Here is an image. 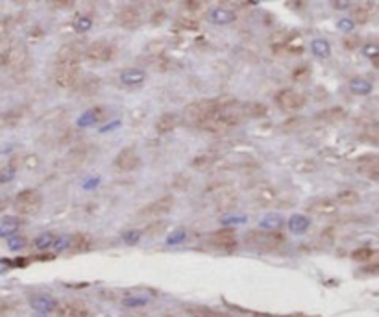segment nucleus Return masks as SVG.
Here are the masks:
<instances>
[{"label":"nucleus","instance_id":"obj_38","mask_svg":"<svg viewBox=\"0 0 379 317\" xmlns=\"http://www.w3.org/2000/svg\"><path fill=\"white\" fill-rule=\"evenodd\" d=\"M71 238H67V236H61V238H58V239H54V241H52V247H54V250L56 252H61V250H65V249H69V247H71Z\"/></svg>","mask_w":379,"mask_h":317},{"label":"nucleus","instance_id":"obj_25","mask_svg":"<svg viewBox=\"0 0 379 317\" xmlns=\"http://www.w3.org/2000/svg\"><path fill=\"white\" fill-rule=\"evenodd\" d=\"M269 113L267 106L259 104V102H250V104L242 106V115L250 117V119H261Z\"/></svg>","mask_w":379,"mask_h":317},{"label":"nucleus","instance_id":"obj_42","mask_svg":"<svg viewBox=\"0 0 379 317\" xmlns=\"http://www.w3.org/2000/svg\"><path fill=\"white\" fill-rule=\"evenodd\" d=\"M205 2H208V0H185L183 6H185V10L189 11H200L203 6H205Z\"/></svg>","mask_w":379,"mask_h":317},{"label":"nucleus","instance_id":"obj_19","mask_svg":"<svg viewBox=\"0 0 379 317\" xmlns=\"http://www.w3.org/2000/svg\"><path fill=\"white\" fill-rule=\"evenodd\" d=\"M30 306H32L33 310L39 311V314H50V311L56 310V300L47 297V295H35L30 299Z\"/></svg>","mask_w":379,"mask_h":317},{"label":"nucleus","instance_id":"obj_37","mask_svg":"<svg viewBox=\"0 0 379 317\" xmlns=\"http://www.w3.org/2000/svg\"><path fill=\"white\" fill-rule=\"evenodd\" d=\"M19 121V113H0V128L10 127V124H15Z\"/></svg>","mask_w":379,"mask_h":317},{"label":"nucleus","instance_id":"obj_28","mask_svg":"<svg viewBox=\"0 0 379 317\" xmlns=\"http://www.w3.org/2000/svg\"><path fill=\"white\" fill-rule=\"evenodd\" d=\"M309 225H311V221L305 216H292L289 219V228L294 234H303L309 228Z\"/></svg>","mask_w":379,"mask_h":317},{"label":"nucleus","instance_id":"obj_49","mask_svg":"<svg viewBox=\"0 0 379 317\" xmlns=\"http://www.w3.org/2000/svg\"><path fill=\"white\" fill-rule=\"evenodd\" d=\"M76 28L80 30V32H85V30H89L91 28V21L89 19H85V17H80L76 21Z\"/></svg>","mask_w":379,"mask_h":317},{"label":"nucleus","instance_id":"obj_54","mask_svg":"<svg viewBox=\"0 0 379 317\" xmlns=\"http://www.w3.org/2000/svg\"><path fill=\"white\" fill-rule=\"evenodd\" d=\"M8 269H10V261H8V260H0V277H2V275H4V273L8 271Z\"/></svg>","mask_w":379,"mask_h":317},{"label":"nucleus","instance_id":"obj_45","mask_svg":"<svg viewBox=\"0 0 379 317\" xmlns=\"http://www.w3.org/2000/svg\"><path fill=\"white\" fill-rule=\"evenodd\" d=\"M372 254H374V252L370 249H359L353 252V260H369Z\"/></svg>","mask_w":379,"mask_h":317},{"label":"nucleus","instance_id":"obj_12","mask_svg":"<svg viewBox=\"0 0 379 317\" xmlns=\"http://www.w3.org/2000/svg\"><path fill=\"white\" fill-rule=\"evenodd\" d=\"M76 88V93L82 95V97H93V95L99 93L100 89V78L89 74V76H83L78 80V83L74 86Z\"/></svg>","mask_w":379,"mask_h":317},{"label":"nucleus","instance_id":"obj_22","mask_svg":"<svg viewBox=\"0 0 379 317\" xmlns=\"http://www.w3.org/2000/svg\"><path fill=\"white\" fill-rule=\"evenodd\" d=\"M144 78H146V74L141 69H126V71H122L121 82L124 86H130V88H137L144 82Z\"/></svg>","mask_w":379,"mask_h":317},{"label":"nucleus","instance_id":"obj_31","mask_svg":"<svg viewBox=\"0 0 379 317\" xmlns=\"http://www.w3.org/2000/svg\"><path fill=\"white\" fill-rule=\"evenodd\" d=\"M359 202V193L352 191V189H344L337 195V204L342 206H355Z\"/></svg>","mask_w":379,"mask_h":317},{"label":"nucleus","instance_id":"obj_3","mask_svg":"<svg viewBox=\"0 0 379 317\" xmlns=\"http://www.w3.org/2000/svg\"><path fill=\"white\" fill-rule=\"evenodd\" d=\"M43 206V197L37 189H24L15 197V210L24 216H33L37 213Z\"/></svg>","mask_w":379,"mask_h":317},{"label":"nucleus","instance_id":"obj_53","mask_svg":"<svg viewBox=\"0 0 379 317\" xmlns=\"http://www.w3.org/2000/svg\"><path fill=\"white\" fill-rule=\"evenodd\" d=\"M163 19H165V11H160V13H154L152 22H154V24H160V22H163Z\"/></svg>","mask_w":379,"mask_h":317},{"label":"nucleus","instance_id":"obj_11","mask_svg":"<svg viewBox=\"0 0 379 317\" xmlns=\"http://www.w3.org/2000/svg\"><path fill=\"white\" fill-rule=\"evenodd\" d=\"M309 211H311V213H317V216L331 217L339 211V204L331 199H317L309 204Z\"/></svg>","mask_w":379,"mask_h":317},{"label":"nucleus","instance_id":"obj_18","mask_svg":"<svg viewBox=\"0 0 379 317\" xmlns=\"http://www.w3.org/2000/svg\"><path fill=\"white\" fill-rule=\"evenodd\" d=\"M374 11H376L374 0H369V2L359 4L357 8H353L352 15H353V19H355V22H359V24H364V22L370 21V17L374 15Z\"/></svg>","mask_w":379,"mask_h":317},{"label":"nucleus","instance_id":"obj_30","mask_svg":"<svg viewBox=\"0 0 379 317\" xmlns=\"http://www.w3.org/2000/svg\"><path fill=\"white\" fill-rule=\"evenodd\" d=\"M214 161H217V158H214L213 154H202L196 156V158L192 160V167H194L196 171H208V169H211V167L214 165Z\"/></svg>","mask_w":379,"mask_h":317},{"label":"nucleus","instance_id":"obj_2","mask_svg":"<svg viewBox=\"0 0 379 317\" xmlns=\"http://www.w3.org/2000/svg\"><path fill=\"white\" fill-rule=\"evenodd\" d=\"M219 102H214V100H198L183 110V119L192 127H200V122H203L211 113L219 110Z\"/></svg>","mask_w":379,"mask_h":317},{"label":"nucleus","instance_id":"obj_46","mask_svg":"<svg viewBox=\"0 0 379 317\" xmlns=\"http://www.w3.org/2000/svg\"><path fill=\"white\" fill-rule=\"evenodd\" d=\"M139 238H141V232H139V230H133V232L124 234V241H126L128 245H135L139 241Z\"/></svg>","mask_w":379,"mask_h":317},{"label":"nucleus","instance_id":"obj_15","mask_svg":"<svg viewBox=\"0 0 379 317\" xmlns=\"http://www.w3.org/2000/svg\"><path fill=\"white\" fill-rule=\"evenodd\" d=\"M211 243L214 247H220V249H230L235 243V230L233 228H222V230L211 236Z\"/></svg>","mask_w":379,"mask_h":317},{"label":"nucleus","instance_id":"obj_1","mask_svg":"<svg viewBox=\"0 0 379 317\" xmlns=\"http://www.w3.org/2000/svg\"><path fill=\"white\" fill-rule=\"evenodd\" d=\"M246 245L258 250H276L280 247L285 238L276 230H252L244 236Z\"/></svg>","mask_w":379,"mask_h":317},{"label":"nucleus","instance_id":"obj_24","mask_svg":"<svg viewBox=\"0 0 379 317\" xmlns=\"http://www.w3.org/2000/svg\"><path fill=\"white\" fill-rule=\"evenodd\" d=\"M317 119L324 122H341L346 119V111L341 106H335V108H328V110L320 111Z\"/></svg>","mask_w":379,"mask_h":317},{"label":"nucleus","instance_id":"obj_16","mask_svg":"<svg viewBox=\"0 0 379 317\" xmlns=\"http://www.w3.org/2000/svg\"><path fill=\"white\" fill-rule=\"evenodd\" d=\"M359 171L364 172L367 177L370 178H378L379 177V158L374 154L363 156V158H359Z\"/></svg>","mask_w":379,"mask_h":317},{"label":"nucleus","instance_id":"obj_21","mask_svg":"<svg viewBox=\"0 0 379 317\" xmlns=\"http://www.w3.org/2000/svg\"><path fill=\"white\" fill-rule=\"evenodd\" d=\"M21 227V219L15 216H6L0 219V238H10Z\"/></svg>","mask_w":379,"mask_h":317},{"label":"nucleus","instance_id":"obj_20","mask_svg":"<svg viewBox=\"0 0 379 317\" xmlns=\"http://www.w3.org/2000/svg\"><path fill=\"white\" fill-rule=\"evenodd\" d=\"M180 124V117L176 113H163V115L155 121V130L160 133H169Z\"/></svg>","mask_w":379,"mask_h":317},{"label":"nucleus","instance_id":"obj_39","mask_svg":"<svg viewBox=\"0 0 379 317\" xmlns=\"http://www.w3.org/2000/svg\"><path fill=\"white\" fill-rule=\"evenodd\" d=\"M287 49L291 50V52H296V54H300V52L303 50L302 39L298 38V35H294V38H289V41H287Z\"/></svg>","mask_w":379,"mask_h":317},{"label":"nucleus","instance_id":"obj_10","mask_svg":"<svg viewBox=\"0 0 379 317\" xmlns=\"http://www.w3.org/2000/svg\"><path fill=\"white\" fill-rule=\"evenodd\" d=\"M117 21L121 24L122 28H128V30H135L141 24V13L135 6H126V8H122L119 11V15H117Z\"/></svg>","mask_w":379,"mask_h":317},{"label":"nucleus","instance_id":"obj_8","mask_svg":"<svg viewBox=\"0 0 379 317\" xmlns=\"http://www.w3.org/2000/svg\"><path fill=\"white\" fill-rule=\"evenodd\" d=\"M172 206H174V199H172V197H161V199L150 202L149 206H144L143 210L139 211V216L141 217L167 216V213L172 210Z\"/></svg>","mask_w":379,"mask_h":317},{"label":"nucleus","instance_id":"obj_14","mask_svg":"<svg viewBox=\"0 0 379 317\" xmlns=\"http://www.w3.org/2000/svg\"><path fill=\"white\" fill-rule=\"evenodd\" d=\"M91 150L93 149H91L89 145H78V147H74V149L67 154V161L74 167L83 165V163L91 158V154H93Z\"/></svg>","mask_w":379,"mask_h":317},{"label":"nucleus","instance_id":"obj_43","mask_svg":"<svg viewBox=\"0 0 379 317\" xmlns=\"http://www.w3.org/2000/svg\"><path fill=\"white\" fill-rule=\"evenodd\" d=\"M13 177H15V167H6V169L0 171V184L10 182Z\"/></svg>","mask_w":379,"mask_h":317},{"label":"nucleus","instance_id":"obj_26","mask_svg":"<svg viewBox=\"0 0 379 317\" xmlns=\"http://www.w3.org/2000/svg\"><path fill=\"white\" fill-rule=\"evenodd\" d=\"M102 117H104V110H102V108H93V110L85 111V113L78 119V124H80V127H89V124H93V122L102 121Z\"/></svg>","mask_w":379,"mask_h":317},{"label":"nucleus","instance_id":"obj_7","mask_svg":"<svg viewBox=\"0 0 379 317\" xmlns=\"http://www.w3.org/2000/svg\"><path fill=\"white\" fill-rule=\"evenodd\" d=\"M231 127H235V122L230 121V119L220 111V106L219 110L214 111V113H211L205 121L200 122V128L209 133H224L228 132Z\"/></svg>","mask_w":379,"mask_h":317},{"label":"nucleus","instance_id":"obj_23","mask_svg":"<svg viewBox=\"0 0 379 317\" xmlns=\"http://www.w3.org/2000/svg\"><path fill=\"white\" fill-rule=\"evenodd\" d=\"M235 19V13L231 10H226V8H214V10L209 11V21L214 22V24H230Z\"/></svg>","mask_w":379,"mask_h":317},{"label":"nucleus","instance_id":"obj_47","mask_svg":"<svg viewBox=\"0 0 379 317\" xmlns=\"http://www.w3.org/2000/svg\"><path fill=\"white\" fill-rule=\"evenodd\" d=\"M379 54V49L378 44H364V56H369V58H372V60H376Z\"/></svg>","mask_w":379,"mask_h":317},{"label":"nucleus","instance_id":"obj_32","mask_svg":"<svg viewBox=\"0 0 379 317\" xmlns=\"http://www.w3.org/2000/svg\"><path fill=\"white\" fill-rule=\"evenodd\" d=\"M122 304L128 306V308H141V306L149 304V297H144V295H130V297L122 300Z\"/></svg>","mask_w":379,"mask_h":317},{"label":"nucleus","instance_id":"obj_41","mask_svg":"<svg viewBox=\"0 0 379 317\" xmlns=\"http://www.w3.org/2000/svg\"><path fill=\"white\" fill-rule=\"evenodd\" d=\"M178 28H182V30H196L198 28V21L196 19H180V21L176 22Z\"/></svg>","mask_w":379,"mask_h":317},{"label":"nucleus","instance_id":"obj_35","mask_svg":"<svg viewBox=\"0 0 379 317\" xmlns=\"http://www.w3.org/2000/svg\"><path fill=\"white\" fill-rule=\"evenodd\" d=\"M191 316L192 317H226L224 314L209 310V308H191Z\"/></svg>","mask_w":379,"mask_h":317},{"label":"nucleus","instance_id":"obj_17","mask_svg":"<svg viewBox=\"0 0 379 317\" xmlns=\"http://www.w3.org/2000/svg\"><path fill=\"white\" fill-rule=\"evenodd\" d=\"M24 60H26V50L15 44L4 52V63L10 67H22L24 65Z\"/></svg>","mask_w":379,"mask_h":317},{"label":"nucleus","instance_id":"obj_29","mask_svg":"<svg viewBox=\"0 0 379 317\" xmlns=\"http://www.w3.org/2000/svg\"><path fill=\"white\" fill-rule=\"evenodd\" d=\"M350 89L355 95H370L372 93V83L364 78H353V80H350Z\"/></svg>","mask_w":379,"mask_h":317},{"label":"nucleus","instance_id":"obj_33","mask_svg":"<svg viewBox=\"0 0 379 317\" xmlns=\"http://www.w3.org/2000/svg\"><path fill=\"white\" fill-rule=\"evenodd\" d=\"M313 52L317 56H320V58H328V56L331 54V50H330V44L326 43L324 39H317V41H313Z\"/></svg>","mask_w":379,"mask_h":317},{"label":"nucleus","instance_id":"obj_56","mask_svg":"<svg viewBox=\"0 0 379 317\" xmlns=\"http://www.w3.org/2000/svg\"><path fill=\"white\" fill-rule=\"evenodd\" d=\"M15 2H17V4H26L28 0H15Z\"/></svg>","mask_w":379,"mask_h":317},{"label":"nucleus","instance_id":"obj_9","mask_svg":"<svg viewBox=\"0 0 379 317\" xmlns=\"http://www.w3.org/2000/svg\"><path fill=\"white\" fill-rule=\"evenodd\" d=\"M141 165V158L133 149H122L115 158V167L122 172L135 171Z\"/></svg>","mask_w":379,"mask_h":317},{"label":"nucleus","instance_id":"obj_6","mask_svg":"<svg viewBox=\"0 0 379 317\" xmlns=\"http://www.w3.org/2000/svg\"><path fill=\"white\" fill-rule=\"evenodd\" d=\"M113 54H115V49L108 41H94L83 52L85 60L93 61V63H106L113 58Z\"/></svg>","mask_w":379,"mask_h":317},{"label":"nucleus","instance_id":"obj_27","mask_svg":"<svg viewBox=\"0 0 379 317\" xmlns=\"http://www.w3.org/2000/svg\"><path fill=\"white\" fill-rule=\"evenodd\" d=\"M255 200H258L261 206H270L276 202V191L270 186H263V188L259 189L258 193H255Z\"/></svg>","mask_w":379,"mask_h":317},{"label":"nucleus","instance_id":"obj_5","mask_svg":"<svg viewBox=\"0 0 379 317\" xmlns=\"http://www.w3.org/2000/svg\"><path fill=\"white\" fill-rule=\"evenodd\" d=\"M274 102L280 106L281 110L285 111H296L303 108L305 104V97L302 93H298L294 89H281L274 97Z\"/></svg>","mask_w":379,"mask_h":317},{"label":"nucleus","instance_id":"obj_44","mask_svg":"<svg viewBox=\"0 0 379 317\" xmlns=\"http://www.w3.org/2000/svg\"><path fill=\"white\" fill-rule=\"evenodd\" d=\"M50 6H54L58 10H69L74 6V0H49Z\"/></svg>","mask_w":379,"mask_h":317},{"label":"nucleus","instance_id":"obj_55","mask_svg":"<svg viewBox=\"0 0 379 317\" xmlns=\"http://www.w3.org/2000/svg\"><path fill=\"white\" fill-rule=\"evenodd\" d=\"M341 24H342V28H352V22H348V21H342Z\"/></svg>","mask_w":379,"mask_h":317},{"label":"nucleus","instance_id":"obj_50","mask_svg":"<svg viewBox=\"0 0 379 317\" xmlns=\"http://www.w3.org/2000/svg\"><path fill=\"white\" fill-rule=\"evenodd\" d=\"M10 30H11V24H10V21H0V39H4L6 35H8V33H10Z\"/></svg>","mask_w":379,"mask_h":317},{"label":"nucleus","instance_id":"obj_4","mask_svg":"<svg viewBox=\"0 0 379 317\" xmlns=\"http://www.w3.org/2000/svg\"><path fill=\"white\" fill-rule=\"evenodd\" d=\"M82 78L80 63H58L54 71V82L63 89H71Z\"/></svg>","mask_w":379,"mask_h":317},{"label":"nucleus","instance_id":"obj_51","mask_svg":"<svg viewBox=\"0 0 379 317\" xmlns=\"http://www.w3.org/2000/svg\"><path fill=\"white\" fill-rule=\"evenodd\" d=\"M185 238V232H182V230H180V232H176V234H172L171 238L167 239V243L169 245H174V243H180V241H182V239Z\"/></svg>","mask_w":379,"mask_h":317},{"label":"nucleus","instance_id":"obj_34","mask_svg":"<svg viewBox=\"0 0 379 317\" xmlns=\"http://www.w3.org/2000/svg\"><path fill=\"white\" fill-rule=\"evenodd\" d=\"M54 234H50V232H44L41 234V236H37L35 238V241H33V245L37 247L39 250H43V249H49V247H52V241H54Z\"/></svg>","mask_w":379,"mask_h":317},{"label":"nucleus","instance_id":"obj_57","mask_svg":"<svg viewBox=\"0 0 379 317\" xmlns=\"http://www.w3.org/2000/svg\"><path fill=\"white\" fill-rule=\"evenodd\" d=\"M220 2H231V0H220Z\"/></svg>","mask_w":379,"mask_h":317},{"label":"nucleus","instance_id":"obj_40","mask_svg":"<svg viewBox=\"0 0 379 317\" xmlns=\"http://www.w3.org/2000/svg\"><path fill=\"white\" fill-rule=\"evenodd\" d=\"M281 225V217L280 216H270L267 217V219H263L261 221V227L264 228V230H270V228H278Z\"/></svg>","mask_w":379,"mask_h":317},{"label":"nucleus","instance_id":"obj_36","mask_svg":"<svg viewBox=\"0 0 379 317\" xmlns=\"http://www.w3.org/2000/svg\"><path fill=\"white\" fill-rule=\"evenodd\" d=\"M8 247H10V250H21L26 247V238H22V236H10L8 238Z\"/></svg>","mask_w":379,"mask_h":317},{"label":"nucleus","instance_id":"obj_52","mask_svg":"<svg viewBox=\"0 0 379 317\" xmlns=\"http://www.w3.org/2000/svg\"><path fill=\"white\" fill-rule=\"evenodd\" d=\"M344 44H346V49H355L359 44V38H348L346 41H344Z\"/></svg>","mask_w":379,"mask_h":317},{"label":"nucleus","instance_id":"obj_48","mask_svg":"<svg viewBox=\"0 0 379 317\" xmlns=\"http://www.w3.org/2000/svg\"><path fill=\"white\" fill-rule=\"evenodd\" d=\"M331 4H333L335 10L344 11V10H350V4H352V2H350V0H333Z\"/></svg>","mask_w":379,"mask_h":317},{"label":"nucleus","instance_id":"obj_13","mask_svg":"<svg viewBox=\"0 0 379 317\" xmlns=\"http://www.w3.org/2000/svg\"><path fill=\"white\" fill-rule=\"evenodd\" d=\"M83 56V50L78 47V44L71 43L61 47L60 52H58V63H80Z\"/></svg>","mask_w":379,"mask_h":317}]
</instances>
